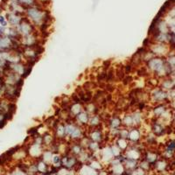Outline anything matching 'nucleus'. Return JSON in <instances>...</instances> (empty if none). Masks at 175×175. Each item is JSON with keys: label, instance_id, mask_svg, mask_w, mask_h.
Instances as JSON below:
<instances>
[{"label": "nucleus", "instance_id": "obj_1", "mask_svg": "<svg viewBox=\"0 0 175 175\" xmlns=\"http://www.w3.org/2000/svg\"><path fill=\"white\" fill-rule=\"evenodd\" d=\"M25 16L34 27L38 26L40 28L44 24L51 20V17L47 11L37 5L27 7L25 11Z\"/></svg>", "mask_w": 175, "mask_h": 175}, {"label": "nucleus", "instance_id": "obj_2", "mask_svg": "<svg viewBox=\"0 0 175 175\" xmlns=\"http://www.w3.org/2000/svg\"><path fill=\"white\" fill-rule=\"evenodd\" d=\"M16 28H17L20 37L26 36V35H29V34H32L35 33V27H34V25L32 24L25 17L22 19L20 24Z\"/></svg>", "mask_w": 175, "mask_h": 175}, {"label": "nucleus", "instance_id": "obj_3", "mask_svg": "<svg viewBox=\"0 0 175 175\" xmlns=\"http://www.w3.org/2000/svg\"><path fill=\"white\" fill-rule=\"evenodd\" d=\"M5 17H6L7 21H8L9 26L17 27L20 24L22 19L25 18V15L19 14V13H17V12L7 11L6 14H5Z\"/></svg>", "mask_w": 175, "mask_h": 175}, {"label": "nucleus", "instance_id": "obj_4", "mask_svg": "<svg viewBox=\"0 0 175 175\" xmlns=\"http://www.w3.org/2000/svg\"><path fill=\"white\" fill-rule=\"evenodd\" d=\"M91 141H94V142H97V143H100L103 140V137H104V134H103V130L100 128V127H97V128H90V131H89V135L87 136Z\"/></svg>", "mask_w": 175, "mask_h": 175}, {"label": "nucleus", "instance_id": "obj_5", "mask_svg": "<svg viewBox=\"0 0 175 175\" xmlns=\"http://www.w3.org/2000/svg\"><path fill=\"white\" fill-rule=\"evenodd\" d=\"M142 137V132L139 129V127H132L129 129V135H128V141H130L132 145H137V143L140 141Z\"/></svg>", "mask_w": 175, "mask_h": 175}, {"label": "nucleus", "instance_id": "obj_6", "mask_svg": "<svg viewBox=\"0 0 175 175\" xmlns=\"http://www.w3.org/2000/svg\"><path fill=\"white\" fill-rule=\"evenodd\" d=\"M108 127L109 131L112 130H118L120 128H122V119L120 118V117L118 116H115L109 118L108 120Z\"/></svg>", "mask_w": 175, "mask_h": 175}, {"label": "nucleus", "instance_id": "obj_7", "mask_svg": "<svg viewBox=\"0 0 175 175\" xmlns=\"http://www.w3.org/2000/svg\"><path fill=\"white\" fill-rule=\"evenodd\" d=\"M54 135L57 138L63 139L66 137V131H65V123H58L57 125L54 129Z\"/></svg>", "mask_w": 175, "mask_h": 175}, {"label": "nucleus", "instance_id": "obj_8", "mask_svg": "<svg viewBox=\"0 0 175 175\" xmlns=\"http://www.w3.org/2000/svg\"><path fill=\"white\" fill-rule=\"evenodd\" d=\"M101 124H102V117L98 114L90 115L88 126H89L90 128H97V127L101 126Z\"/></svg>", "mask_w": 175, "mask_h": 175}, {"label": "nucleus", "instance_id": "obj_9", "mask_svg": "<svg viewBox=\"0 0 175 175\" xmlns=\"http://www.w3.org/2000/svg\"><path fill=\"white\" fill-rule=\"evenodd\" d=\"M17 1L20 4V5H22L25 9L27 8V7H30V6H33V5H37L36 3V0H17Z\"/></svg>", "mask_w": 175, "mask_h": 175}, {"label": "nucleus", "instance_id": "obj_10", "mask_svg": "<svg viewBox=\"0 0 175 175\" xmlns=\"http://www.w3.org/2000/svg\"><path fill=\"white\" fill-rule=\"evenodd\" d=\"M8 65H9V63L4 58L2 52H0V68H2L3 70H5V68H8Z\"/></svg>", "mask_w": 175, "mask_h": 175}, {"label": "nucleus", "instance_id": "obj_11", "mask_svg": "<svg viewBox=\"0 0 175 175\" xmlns=\"http://www.w3.org/2000/svg\"><path fill=\"white\" fill-rule=\"evenodd\" d=\"M0 25L3 26V27H8V26H9L8 21H7V19H6L5 15L0 14Z\"/></svg>", "mask_w": 175, "mask_h": 175}, {"label": "nucleus", "instance_id": "obj_12", "mask_svg": "<svg viewBox=\"0 0 175 175\" xmlns=\"http://www.w3.org/2000/svg\"><path fill=\"white\" fill-rule=\"evenodd\" d=\"M5 28H6V27H3V26L0 25V37L5 36Z\"/></svg>", "mask_w": 175, "mask_h": 175}, {"label": "nucleus", "instance_id": "obj_13", "mask_svg": "<svg viewBox=\"0 0 175 175\" xmlns=\"http://www.w3.org/2000/svg\"><path fill=\"white\" fill-rule=\"evenodd\" d=\"M4 119H5V115L2 112H0V122H1L2 120H4Z\"/></svg>", "mask_w": 175, "mask_h": 175}]
</instances>
